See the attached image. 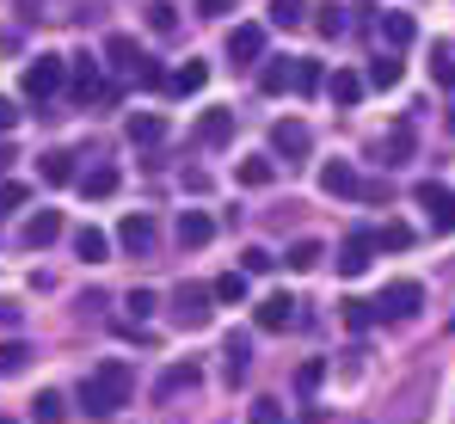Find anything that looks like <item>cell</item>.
I'll use <instances>...</instances> for the list:
<instances>
[{
	"mask_svg": "<svg viewBox=\"0 0 455 424\" xmlns=\"http://www.w3.org/2000/svg\"><path fill=\"white\" fill-rule=\"evenodd\" d=\"M19 124V111H12V99H0V130H12Z\"/></svg>",
	"mask_w": 455,
	"mask_h": 424,
	"instance_id": "48",
	"label": "cell"
},
{
	"mask_svg": "<svg viewBox=\"0 0 455 424\" xmlns=\"http://www.w3.org/2000/svg\"><path fill=\"white\" fill-rule=\"evenodd\" d=\"M228 62H234V68L265 62V25H234V31H228Z\"/></svg>",
	"mask_w": 455,
	"mask_h": 424,
	"instance_id": "7",
	"label": "cell"
},
{
	"mask_svg": "<svg viewBox=\"0 0 455 424\" xmlns=\"http://www.w3.org/2000/svg\"><path fill=\"white\" fill-rule=\"evenodd\" d=\"M370 252H376V234H351V240L339 246V271H345V277H363V271H370Z\"/></svg>",
	"mask_w": 455,
	"mask_h": 424,
	"instance_id": "14",
	"label": "cell"
},
{
	"mask_svg": "<svg viewBox=\"0 0 455 424\" xmlns=\"http://www.w3.org/2000/svg\"><path fill=\"white\" fill-rule=\"evenodd\" d=\"M0 424H12V419H6V412H0Z\"/></svg>",
	"mask_w": 455,
	"mask_h": 424,
	"instance_id": "51",
	"label": "cell"
},
{
	"mask_svg": "<svg viewBox=\"0 0 455 424\" xmlns=\"http://www.w3.org/2000/svg\"><path fill=\"white\" fill-rule=\"evenodd\" d=\"M197 381H204V369H197V363H172V369L154 381V400H179V394H191Z\"/></svg>",
	"mask_w": 455,
	"mask_h": 424,
	"instance_id": "13",
	"label": "cell"
},
{
	"mask_svg": "<svg viewBox=\"0 0 455 424\" xmlns=\"http://www.w3.org/2000/svg\"><path fill=\"white\" fill-rule=\"evenodd\" d=\"M105 56H111V68L130 74V80H136V68H142V44H136V37H111V44H105Z\"/></svg>",
	"mask_w": 455,
	"mask_h": 424,
	"instance_id": "22",
	"label": "cell"
},
{
	"mask_svg": "<svg viewBox=\"0 0 455 424\" xmlns=\"http://www.w3.org/2000/svg\"><path fill=\"white\" fill-rule=\"evenodd\" d=\"M210 240H216V221H210L204 210L179 215V246H210Z\"/></svg>",
	"mask_w": 455,
	"mask_h": 424,
	"instance_id": "19",
	"label": "cell"
},
{
	"mask_svg": "<svg viewBox=\"0 0 455 424\" xmlns=\"http://www.w3.org/2000/svg\"><path fill=\"white\" fill-rule=\"evenodd\" d=\"M222 356H228V381H246V369H252V339H246V332H228Z\"/></svg>",
	"mask_w": 455,
	"mask_h": 424,
	"instance_id": "20",
	"label": "cell"
},
{
	"mask_svg": "<svg viewBox=\"0 0 455 424\" xmlns=\"http://www.w3.org/2000/svg\"><path fill=\"white\" fill-rule=\"evenodd\" d=\"M320 191H326V197H357L363 179H357L351 160H326V166H320Z\"/></svg>",
	"mask_w": 455,
	"mask_h": 424,
	"instance_id": "10",
	"label": "cell"
},
{
	"mask_svg": "<svg viewBox=\"0 0 455 424\" xmlns=\"http://www.w3.org/2000/svg\"><path fill=\"white\" fill-rule=\"evenodd\" d=\"M204 80H210V62H185V68H172L166 74V92H204Z\"/></svg>",
	"mask_w": 455,
	"mask_h": 424,
	"instance_id": "23",
	"label": "cell"
},
{
	"mask_svg": "<svg viewBox=\"0 0 455 424\" xmlns=\"http://www.w3.org/2000/svg\"><path fill=\"white\" fill-rule=\"evenodd\" d=\"M381 44H387V50H406V44H412V37H419V25H412V12H381Z\"/></svg>",
	"mask_w": 455,
	"mask_h": 424,
	"instance_id": "18",
	"label": "cell"
},
{
	"mask_svg": "<svg viewBox=\"0 0 455 424\" xmlns=\"http://www.w3.org/2000/svg\"><path fill=\"white\" fill-rule=\"evenodd\" d=\"M56 234H62V210H37V215H25V228H19L25 246H50Z\"/></svg>",
	"mask_w": 455,
	"mask_h": 424,
	"instance_id": "15",
	"label": "cell"
},
{
	"mask_svg": "<svg viewBox=\"0 0 455 424\" xmlns=\"http://www.w3.org/2000/svg\"><path fill=\"white\" fill-rule=\"evenodd\" d=\"M320 259H326V246H320V240H296V246H290V259H283V265H290V271H314V265H320Z\"/></svg>",
	"mask_w": 455,
	"mask_h": 424,
	"instance_id": "32",
	"label": "cell"
},
{
	"mask_svg": "<svg viewBox=\"0 0 455 424\" xmlns=\"http://www.w3.org/2000/svg\"><path fill=\"white\" fill-rule=\"evenodd\" d=\"M80 191H86L92 204H105V197L117 191V166H92V172H80Z\"/></svg>",
	"mask_w": 455,
	"mask_h": 424,
	"instance_id": "25",
	"label": "cell"
},
{
	"mask_svg": "<svg viewBox=\"0 0 455 424\" xmlns=\"http://www.w3.org/2000/svg\"><path fill=\"white\" fill-rule=\"evenodd\" d=\"M450 136H455V111H450Z\"/></svg>",
	"mask_w": 455,
	"mask_h": 424,
	"instance_id": "50",
	"label": "cell"
},
{
	"mask_svg": "<svg viewBox=\"0 0 455 424\" xmlns=\"http://www.w3.org/2000/svg\"><path fill=\"white\" fill-rule=\"evenodd\" d=\"M290 320H296V301L290 295H265L259 301V326L265 332H290Z\"/></svg>",
	"mask_w": 455,
	"mask_h": 424,
	"instance_id": "17",
	"label": "cell"
},
{
	"mask_svg": "<svg viewBox=\"0 0 455 424\" xmlns=\"http://www.w3.org/2000/svg\"><path fill=\"white\" fill-rule=\"evenodd\" d=\"M252 424H283V406H277V400H259V406H252Z\"/></svg>",
	"mask_w": 455,
	"mask_h": 424,
	"instance_id": "45",
	"label": "cell"
},
{
	"mask_svg": "<svg viewBox=\"0 0 455 424\" xmlns=\"http://www.w3.org/2000/svg\"><path fill=\"white\" fill-rule=\"evenodd\" d=\"M124 308H130L136 320H148V314L160 308V301H154V289H130V295H124Z\"/></svg>",
	"mask_w": 455,
	"mask_h": 424,
	"instance_id": "43",
	"label": "cell"
},
{
	"mask_svg": "<svg viewBox=\"0 0 455 424\" xmlns=\"http://www.w3.org/2000/svg\"><path fill=\"white\" fill-rule=\"evenodd\" d=\"M370 86H400V50H387L381 62H370Z\"/></svg>",
	"mask_w": 455,
	"mask_h": 424,
	"instance_id": "35",
	"label": "cell"
},
{
	"mask_svg": "<svg viewBox=\"0 0 455 424\" xmlns=\"http://www.w3.org/2000/svg\"><path fill=\"white\" fill-rule=\"evenodd\" d=\"M197 12L204 19H222V12H234V0H197Z\"/></svg>",
	"mask_w": 455,
	"mask_h": 424,
	"instance_id": "46",
	"label": "cell"
},
{
	"mask_svg": "<svg viewBox=\"0 0 455 424\" xmlns=\"http://www.w3.org/2000/svg\"><path fill=\"white\" fill-rule=\"evenodd\" d=\"M197 141H204V148H228V141H234V111H228V105H210V111L197 117Z\"/></svg>",
	"mask_w": 455,
	"mask_h": 424,
	"instance_id": "12",
	"label": "cell"
},
{
	"mask_svg": "<svg viewBox=\"0 0 455 424\" xmlns=\"http://www.w3.org/2000/svg\"><path fill=\"white\" fill-rule=\"evenodd\" d=\"M62 86H68V62L62 56H37L25 68V99H56Z\"/></svg>",
	"mask_w": 455,
	"mask_h": 424,
	"instance_id": "5",
	"label": "cell"
},
{
	"mask_svg": "<svg viewBox=\"0 0 455 424\" xmlns=\"http://www.w3.org/2000/svg\"><path fill=\"white\" fill-rule=\"evenodd\" d=\"M290 86H296V62H290V56H265V68H259V92L277 99V92H290Z\"/></svg>",
	"mask_w": 455,
	"mask_h": 424,
	"instance_id": "16",
	"label": "cell"
},
{
	"mask_svg": "<svg viewBox=\"0 0 455 424\" xmlns=\"http://www.w3.org/2000/svg\"><path fill=\"white\" fill-rule=\"evenodd\" d=\"M37 179H44V185H75L80 160L68 154V148H44V154H37Z\"/></svg>",
	"mask_w": 455,
	"mask_h": 424,
	"instance_id": "9",
	"label": "cell"
},
{
	"mask_svg": "<svg viewBox=\"0 0 455 424\" xmlns=\"http://www.w3.org/2000/svg\"><path fill=\"white\" fill-rule=\"evenodd\" d=\"M130 388H136L130 363H105V369H92V375L80 381V412H86V419H111V412L130 400Z\"/></svg>",
	"mask_w": 455,
	"mask_h": 424,
	"instance_id": "1",
	"label": "cell"
},
{
	"mask_svg": "<svg viewBox=\"0 0 455 424\" xmlns=\"http://www.w3.org/2000/svg\"><path fill=\"white\" fill-rule=\"evenodd\" d=\"M154 240H160L154 215H124V221H117V246H124V252L142 259V252H154Z\"/></svg>",
	"mask_w": 455,
	"mask_h": 424,
	"instance_id": "8",
	"label": "cell"
},
{
	"mask_svg": "<svg viewBox=\"0 0 455 424\" xmlns=\"http://www.w3.org/2000/svg\"><path fill=\"white\" fill-rule=\"evenodd\" d=\"M31 412H37V424H62V412H68V400H62L56 388H44V394L31 400Z\"/></svg>",
	"mask_w": 455,
	"mask_h": 424,
	"instance_id": "31",
	"label": "cell"
},
{
	"mask_svg": "<svg viewBox=\"0 0 455 424\" xmlns=\"http://www.w3.org/2000/svg\"><path fill=\"white\" fill-rule=\"evenodd\" d=\"M271 179H277V166H271V160H259V154H252V160H240V185H246V191H265Z\"/></svg>",
	"mask_w": 455,
	"mask_h": 424,
	"instance_id": "28",
	"label": "cell"
},
{
	"mask_svg": "<svg viewBox=\"0 0 455 424\" xmlns=\"http://www.w3.org/2000/svg\"><path fill=\"white\" fill-rule=\"evenodd\" d=\"M210 301H216L210 283H179V289H172V320H179L185 332H197V326H210Z\"/></svg>",
	"mask_w": 455,
	"mask_h": 424,
	"instance_id": "3",
	"label": "cell"
},
{
	"mask_svg": "<svg viewBox=\"0 0 455 424\" xmlns=\"http://www.w3.org/2000/svg\"><path fill=\"white\" fill-rule=\"evenodd\" d=\"M19 314H25L19 301H0V332H6V326H19Z\"/></svg>",
	"mask_w": 455,
	"mask_h": 424,
	"instance_id": "47",
	"label": "cell"
},
{
	"mask_svg": "<svg viewBox=\"0 0 455 424\" xmlns=\"http://www.w3.org/2000/svg\"><path fill=\"white\" fill-rule=\"evenodd\" d=\"M320 86H326V68H320V62H296V92H302V99H314Z\"/></svg>",
	"mask_w": 455,
	"mask_h": 424,
	"instance_id": "36",
	"label": "cell"
},
{
	"mask_svg": "<svg viewBox=\"0 0 455 424\" xmlns=\"http://www.w3.org/2000/svg\"><path fill=\"white\" fill-rule=\"evenodd\" d=\"M271 148H277L283 160H302L307 148H314V136H307V124H296V117H283V124H271Z\"/></svg>",
	"mask_w": 455,
	"mask_h": 424,
	"instance_id": "11",
	"label": "cell"
},
{
	"mask_svg": "<svg viewBox=\"0 0 455 424\" xmlns=\"http://www.w3.org/2000/svg\"><path fill=\"white\" fill-rule=\"evenodd\" d=\"M363 86H370V80H363V74H351V68H339L332 80H326V92H332V105H345V111H351V105L363 99Z\"/></svg>",
	"mask_w": 455,
	"mask_h": 424,
	"instance_id": "21",
	"label": "cell"
},
{
	"mask_svg": "<svg viewBox=\"0 0 455 424\" xmlns=\"http://www.w3.org/2000/svg\"><path fill=\"white\" fill-rule=\"evenodd\" d=\"M160 136H166V117H160V111H136V117H130V141H136V148H154Z\"/></svg>",
	"mask_w": 455,
	"mask_h": 424,
	"instance_id": "24",
	"label": "cell"
},
{
	"mask_svg": "<svg viewBox=\"0 0 455 424\" xmlns=\"http://www.w3.org/2000/svg\"><path fill=\"white\" fill-rule=\"evenodd\" d=\"M387 154H394V160H406V154H412V124H394V136H387ZM394 160H387V166H394Z\"/></svg>",
	"mask_w": 455,
	"mask_h": 424,
	"instance_id": "42",
	"label": "cell"
},
{
	"mask_svg": "<svg viewBox=\"0 0 455 424\" xmlns=\"http://www.w3.org/2000/svg\"><path fill=\"white\" fill-rule=\"evenodd\" d=\"M425 308V289L412 277H394L387 289H381V301H376V320H412Z\"/></svg>",
	"mask_w": 455,
	"mask_h": 424,
	"instance_id": "4",
	"label": "cell"
},
{
	"mask_svg": "<svg viewBox=\"0 0 455 424\" xmlns=\"http://www.w3.org/2000/svg\"><path fill=\"white\" fill-rule=\"evenodd\" d=\"M431 74H437V86L455 92V44H437V50H431Z\"/></svg>",
	"mask_w": 455,
	"mask_h": 424,
	"instance_id": "34",
	"label": "cell"
},
{
	"mask_svg": "<svg viewBox=\"0 0 455 424\" xmlns=\"http://www.w3.org/2000/svg\"><path fill=\"white\" fill-rule=\"evenodd\" d=\"M412 204L431 210V228L437 234H455V191H443L437 179H425V185H412Z\"/></svg>",
	"mask_w": 455,
	"mask_h": 424,
	"instance_id": "6",
	"label": "cell"
},
{
	"mask_svg": "<svg viewBox=\"0 0 455 424\" xmlns=\"http://www.w3.org/2000/svg\"><path fill=\"white\" fill-rule=\"evenodd\" d=\"M345 25H351V19H345V6H320V19H314V31H320V37H345Z\"/></svg>",
	"mask_w": 455,
	"mask_h": 424,
	"instance_id": "37",
	"label": "cell"
},
{
	"mask_svg": "<svg viewBox=\"0 0 455 424\" xmlns=\"http://www.w3.org/2000/svg\"><path fill=\"white\" fill-rule=\"evenodd\" d=\"M6 50H19V31H0V56H6Z\"/></svg>",
	"mask_w": 455,
	"mask_h": 424,
	"instance_id": "49",
	"label": "cell"
},
{
	"mask_svg": "<svg viewBox=\"0 0 455 424\" xmlns=\"http://www.w3.org/2000/svg\"><path fill=\"white\" fill-rule=\"evenodd\" d=\"M31 204V185H0V210H25Z\"/></svg>",
	"mask_w": 455,
	"mask_h": 424,
	"instance_id": "44",
	"label": "cell"
},
{
	"mask_svg": "<svg viewBox=\"0 0 455 424\" xmlns=\"http://www.w3.org/2000/svg\"><path fill=\"white\" fill-rule=\"evenodd\" d=\"M210 289H216V301H246V271H228V277H216Z\"/></svg>",
	"mask_w": 455,
	"mask_h": 424,
	"instance_id": "38",
	"label": "cell"
},
{
	"mask_svg": "<svg viewBox=\"0 0 455 424\" xmlns=\"http://www.w3.org/2000/svg\"><path fill=\"white\" fill-rule=\"evenodd\" d=\"M271 265H277V259H271L265 246H246V252H240V271H246V277H259V271H271Z\"/></svg>",
	"mask_w": 455,
	"mask_h": 424,
	"instance_id": "41",
	"label": "cell"
},
{
	"mask_svg": "<svg viewBox=\"0 0 455 424\" xmlns=\"http://www.w3.org/2000/svg\"><path fill=\"white\" fill-rule=\"evenodd\" d=\"M31 345H25V339H6V345H0V375H25V369H31Z\"/></svg>",
	"mask_w": 455,
	"mask_h": 424,
	"instance_id": "27",
	"label": "cell"
},
{
	"mask_svg": "<svg viewBox=\"0 0 455 424\" xmlns=\"http://www.w3.org/2000/svg\"><path fill=\"white\" fill-rule=\"evenodd\" d=\"M75 252H80V259H86V265H99V259L111 252V240H105L99 228H80V234H75Z\"/></svg>",
	"mask_w": 455,
	"mask_h": 424,
	"instance_id": "29",
	"label": "cell"
},
{
	"mask_svg": "<svg viewBox=\"0 0 455 424\" xmlns=\"http://www.w3.org/2000/svg\"><path fill=\"white\" fill-rule=\"evenodd\" d=\"M431 394H437V375H431V369H419V375L387 400L381 424H419V419H425V406H431Z\"/></svg>",
	"mask_w": 455,
	"mask_h": 424,
	"instance_id": "2",
	"label": "cell"
},
{
	"mask_svg": "<svg viewBox=\"0 0 455 424\" xmlns=\"http://www.w3.org/2000/svg\"><path fill=\"white\" fill-rule=\"evenodd\" d=\"M339 308H345V326H351V332H363V326L376 320V301H339Z\"/></svg>",
	"mask_w": 455,
	"mask_h": 424,
	"instance_id": "39",
	"label": "cell"
},
{
	"mask_svg": "<svg viewBox=\"0 0 455 424\" xmlns=\"http://www.w3.org/2000/svg\"><path fill=\"white\" fill-rule=\"evenodd\" d=\"M148 31L154 37H172V31H179V6H172V0H154L148 6Z\"/></svg>",
	"mask_w": 455,
	"mask_h": 424,
	"instance_id": "30",
	"label": "cell"
},
{
	"mask_svg": "<svg viewBox=\"0 0 455 424\" xmlns=\"http://www.w3.org/2000/svg\"><path fill=\"white\" fill-rule=\"evenodd\" d=\"M271 25H277V31H302L307 25V0H271Z\"/></svg>",
	"mask_w": 455,
	"mask_h": 424,
	"instance_id": "26",
	"label": "cell"
},
{
	"mask_svg": "<svg viewBox=\"0 0 455 424\" xmlns=\"http://www.w3.org/2000/svg\"><path fill=\"white\" fill-rule=\"evenodd\" d=\"M376 246L381 252H406L412 246V228L406 221H387V228H376Z\"/></svg>",
	"mask_w": 455,
	"mask_h": 424,
	"instance_id": "33",
	"label": "cell"
},
{
	"mask_svg": "<svg viewBox=\"0 0 455 424\" xmlns=\"http://www.w3.org/2000/svg\"><path fill=\"white\" fill-rule=\"evenodd\" d=\"M320 381H326V363H320V356H307L302 369H296V388H302V394H314Z\"/></svg>",
	"mask_w": 455,
	"mask_h": 424,
	"instance_id": "40",
	"label": "cell"
}]
</instances>
